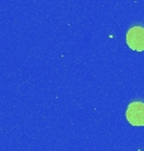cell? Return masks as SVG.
Masks as SVG:
<instances>
[{"label": "cell", "instance_id": "cell-1", "mask_svg": "<svg viewBox=\"0 0 144 151\" xmlns=\"http://www.w3.org/2000/svg\"><path fill=\"white\" fill-rule=\"evenodd\" d=\"M125 40L130 49L137 52H143L144 50V28L139 25L132 27L127 33Z\"/></svg>", "mask_w": 144, "mask_h": 151}, {"label": "cell", "instance_id": "cell-2", "mask_svg": "<svg viewBox=\"0 0 144 151\" xmlns=\"http://www.w3.org/2000/svg\"><path fill=\"white\" fill-rule=\"evenodd\" d=\"M125 117L133 126H144V103L132 102L125 111Z\"/></svg>", "mask_w": 144, "mask_h": 151}]
</instances>
